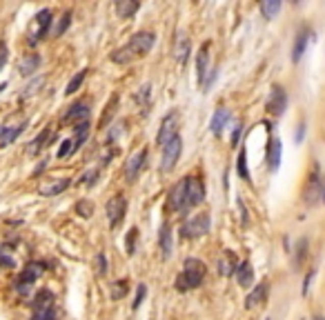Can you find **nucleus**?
Here are the masks:
<instances>
[{
  "mask_svg": "<svg viewBox=\"0 0 325 320\" xmlns=\"http://www.w3.org/2000/svg\"><path fill=\"white\" fill-rule=\"evenodd\" d=\"M189 56V36L185 32H179L176 34V40H174V58L183 65Z\"/></svg>",
  "mask_w": 325,
  "mask_h": 320,
  "instance_id": "17",
  "label": "nucleus"
},
{
  "mask_svg": "<svg viewBox=\"0 0 325 320\" xmlns=\"http://www.w3.org/2000/svg\"><path fill=\"white\" fill-rule=\"evenodd\" d=\"M176 136H179V114L169 112V114H165V118L161 120V125H158L156 145L165 147L171 138H176Z\"/></svg>",
  "mask_w": 325,
  "mask_h": 320,
  "instance_id": "3",
  "label": "nucleus"
},
{
  "mask_svg": "<svg viewBox=\"0 0 325 320\" xmlns=\"http://www.w3.org/2000/svg\"><path fill=\"white\" fill-rule=\"evenodd\" d=\"M154 40L156 36L152 32H138L132 36V40L127 42V49L132 51V56H147V54L152 51V47H154Z\"/></svg>",
  "mask_w": 325,
  "mask_h": 320,
  "instance_id": "4",
  "label": "nucleus"
},
{
  "mask_svg": "<svg viewBox=\"0 0 325 320\" xmlns=\"http://www.w3.org/2000/svg\"><path fill=\"white\" fill-rule=\"evenodd\" d=\"M7 58H9V47H7V42H0V71H3V67L7 65Z\"/></svg>",
  "mask_w": 325,
  "mask_h": 320,
  "instance_id": "48",
  "label": "nucleus"
},
{
  "mask_svg": "<svg viewBox=\"0 0 325 320\" xmlns=\"http://www.w3.org/2000/svg\"><path fill=\"white\" fill-rule=\"evenodd\" d=\"M149 91H152V89H149V85H145V87H140V91L136 94V102L145 109V112L149 109Z\"/></svg>",
  "mask_w": 325,
  "mask_h": 320,
  "instance_id": "40",
  "label": "nucleus"
},
{
  "mask_svg": "<svg viewBox=\"0 0 325 320\" xmlns=\"http://www.w3.org/2000/svg\"><path fill=\"white\" fill-rule=\"evenodd\" d=\"M210 42H203V45L198 47V54H196V78H198V85L203 87L205 85V73L210 71L207 67H210Z\"/></svg>",
  "mask_w": 325,
  "mask_h": 320,
  "instance_id": "10",
  "label": "nucleus"
},
{
  "mask_svg": "<svg viewBox=\"0 0 325 320\" xmlns=\"http://www.w3.org/2000/svg\"><path fill=\"white\" fill-rule=\"evenodd\" d=\"M69 24H71V14H69V11H65V14L60 16L56 29H54V36H63V34L67 32V27H69Z\"/></svg>",
  "mask_w": 325,
  "mask_h": 320,
  "instance_id": "39",
  "label": "nucleus"
},
{
  "mask_svg": "<svg viewBox=\"0 0 325 320\" xmlns=\"http://www.w3.org/2000/svg\"><path fill=\"white\" fill-rule=\"evenodd\" d=\"M127 291H130V285H127V280H116L109 285V296L112 300H120L127 296Z\"/></svg>",
  "mask_w": 325,
  "mask_h": 320,
  "instance_id": "30",
  "label": "nucleus"
},
{
  "mask_svg": "<svg viewBox=\"0 0 325 320\" xmlns=\"http://www.w3.org/2000/svg\"><path fill=\"white\" fill-rule=\"evenodd\" d=\"M312 278H314V272H310L308 276H305V282H303V294H308V289H310V282Z\"/></svg>",
  "mask_w": 325,
  "mask_h": 320,
  "instance_id": "50",
  "label": "nucleus"
},
{
  "mask_svg": "<svg viewBox=\"0 0 325 320\" xmlns=\"http://www.w3.org/2000/svg\"><path fill=\"white\" fill-rule=\"evenodd\" d=\"M169 207L176 211H185L187 209V176L179 180L169 192Z\"/></svg>",
  "mask_w": 325,
  "mask_h": 320,
  "instance_id": "9",
  "label": "nucleus"
},
{
  "mask_svg": "<svg viewBox=\"0 0 325 320\" xmlns=\"http://www.w3.org/2000/svg\"><path fill=\"white\" fill-rule=\"evenodd\" d=\"M27 129V122H22V125H18V127H5V131L0 134V149H5V147H9L14 140L20 136V134Z\"/></svg>",
  "mask_w": 325,
  "mask_h": 320,
  "instance_id": "26",
  "label": "nucleus"
},
{
  "mask_svg": "<svg viewBox=\"0 0 325 320\" xmlns=\"http://www.w3.org/2000/svg\"><path fill=\"white\" fill-rule=\"evenodd\" d=\"M318 196H323L321 180H318L316 174H310V176H308V184H305V192H303V198H305V202L314 205V202L318 200Z\"/></svg>",
  "mask_w": 325,
  "mask_h": 320,
  "instance_id": "16",
  "label": "nucleus"
},
{
  "mask_svg": "<svg viewBox=\"0 0 325 320\" xmlns=\"http://www.w3.org/2000/svg\"><path fill=\"white\" fill-rule=\"evenodd\" d=\"M241 129H243V125H241V122H238V125L234 127V134H232V145H238V136H241Z\"/></svg>",
  "mask_w": 325,
  "mask_h": 320,
  "instance_id": "49",
  "label": "nucleus"
},
{
  "mask_svg": "<svg viewBox=\"0 0 325 320\" xmlns=\"http://www.w3.org/2000/svg\"><path fill=\"white\" fill-rule=\"evenodd\" d=\"M158 249H161L163 258H169V254H171V227H169V223L161 225V231H158Z\"/></svg>",
  "mask_w": 325,
  "mask_h": 320,
  "instance_id": "22",
  "label": "nucleus"
},
{
  "mask_svg": "<svg viewBox=\"0 0 325 320\" xmlns=\"http://www.w3.org/2000/svg\"><path fill=\"white\" fill-rule=\"evenodd\" d=\"M265 109L272 116H283L285 114V109H287V94H285V89L281 87V85H274V87H272Z\"/></svg>",
  "mask_w": 325,
  "mask_h": 320,
  "instance_id": "7",
  "label": "nucleus"
},
{
  "mask_svg": "<svg viewBox=\"0 0 325 320\" xmlns=\"http://www.w3.org/2000/svg\"><path fill=\"white\" fill-rule=\"evenodd\" d=\"M98 174H101V169H89V171H85L83 178H81V184H87V187H91V184H96Z\"/></svg>",
  "mask_w": 325,
  "mask_h": 320,
  "instance_id": "44",
  "label": "nucleus"
},
{
  "mask_svg": "<svg viewBox=\"0 0 325 320\" xmlns=\"http://www.w3.org/2000/svg\"><path fill=\"white\" fill-rule=\"evenodd\" d=\"M116 112H118V96H112V100H109V104H107V112H103L101 122H98V125H101L103 129L109 127V122H112Z\"/></svg>",
  "mask_w": 325,
  "mask_h": 320,
  "instance_id": "29",
  "label": "nucleus"
},
{
  "mask_svg": "<svg viewBox=\"0 0 325 320\" xmlns=\"http://www.w3.org/2000/svg\"><path fill=\"white\" fill-rule=\"evenodd\" d=\"M125 131V122H118V125H116L114 129H109V136H107V143L112 145V143H116V138L120 136V134Z\"/></svg>",
  "mask_w": 325,
  "mask_h": 320,
  "instance_id": "47",
  "label": "nucleus"
},
{
  "mask_svg": "<svg viewBox=\"0 0 325 320\" xmlns=\"http://www.w3.org/2000/svg\"><path fill=\"white\" fill-rule=\"evenodd\" d=\"M308 40H310V32L308 29H301L294 40V47H292V63H298L305 54V47H308Z\"/></svg>",
  "mask_w": 325,
  "mask_h": 320,
  "instance_id": "23",
  "label": "nucleus"
},
{
  "mask_svg": "<svg viewBox=\"0 0 325 320\" xmlns=\"http://www.w3.org/2000/svg\"><path fill=\"white\" fill-rule=\"evenodd\" d=\"M145 158H147V149H140L125 163V176L130 178V180H134V178L140 174V169L145 167Z\"/></svg>",
  "mask_w": 325,
  "mask_h": 320,
  "instance_id": "13",
  "label": "nucleus"
},
{
  "mask_svg": "<svg viewBox=\"0 0 325 320\" xmlns=\"http://www.w3.org/2000/svg\"><path fill=\"white\" fill-rule=\"evenodd\" d=\"M305 254H308V240L301 238V240H298V245H296V258H294V264H296V269L303 264Z\"/></svg>",
  "mask_w": 325,
  "mask_h": 320,
  "instance_id": "38",
  "label": "nucleus"
},
{
  "mask_svg": "<svg viewBox=\"0 0 325 320\" xmlns=\"http://www.w3.org/2000/svg\"><path fill=\"white\" fill-rule=\"evenodd\" d=\"M181 151H183V140L181 136H176V138H171L167 145L163 147V163H161V169L163 171H171L176 167V163H179V158H181Z\"/></svg>",
  "mask_w": 325,
  "mask_h": 320,
  "instance_id": "5",
  "label": "nucleus"
},
{
  "mask_svg": "<svg viewBox=\"0 0 325 320\" xmlns=\"http://www.w3.org/2000/svg\"><path fill=\"white\" fill-rule=\"evenodd\" d=\"M73 211H76L81 218H91V214H94V202L91 200H78L76 207H73Z\"/></svg>",
  "mask_w": 325,
  "mask_h": 320,
  "instance_id": "34",
  "label": "nucleus"
},
{
  "mask_svg": "<svg viewBox=\"0 0 325 320\" xmlns=\"http://www.w3.org/2000/svg\"><path fill=\"white\" fill-rule=\"evenodd\" d=\"M210 231V216L207 214H194L192 218H187L181 227L183 238H201Z\"/></svg>",
  "mask_w": 325,
  "mask_h": 320,
  "instance_id": "2",
  "label": "nucleus"
},
{
  "mask_svg": "<svg viewBox=\"0 0 325 320\" xmlns=\"http://www.w3.org/2000/svg\"><path fill=\"white\" fill-rule=\"evenodd\" d=\"M69 184H71L69 178H49V180H45L38 187V194L45 196V198H49V196H58V194H63Z\"/></svg>",
  "mask_w": 325,
  "mask_h": 320,
  "instance_id": "11",
  "label": "nucleus"
},
{
  "mask_svg": "<svg viewBox=\"0 0 325 320\" xmlns=\"http://www.w3.org/2000/svg\"><path fill=\"white\" fill-rule=\"evenodd\" d=\"M125 211H127V200L122 198V196H112V198L107 200V220H109V227H118L122 223V218H125Z\"/></svg>",
  "mask_w": 325,
  "mask_h": 320,
  "instance_id": "6",
  "label": "nucleus"
},
{
  "mask_svg": "<svg viewBox=\"0 0 325 320\" xmlns=\"http://www.w3.org/2000/svg\"><path fill=\"white\" fill-rule=\"evenodd\" d=\"M3 131H5V127H3V125H0V134H3Z\"/></svg>",
  "mask_w": 325,
  "mask_h": 320,
  "instance_id": "55",
  "label": "nucleus"
},
{
  "mask_svg": "<svg viewBox=\"0 0 325 320\" xmlns=\"http://www.w3.org/2000/svg\"><path fill=\"white\" fill-rule=\"evenodd\" d=\"M230 120V112L225 107H218L216 112H214V118H212V125H210V131L214 136H220V131H223L225 122Z\"/></svg>",
  "mask_w": 325,
  "mask_h": 320,
  "instance_id": "24",
  "label": "nucleus"
},
{
  "mask_svg": "<svg viewBox=\"0 0 325 320\" xmlns=\"http://www.w3.org/2000/svg\"><path fill=\"white\" fill-rule=\"evenodd\" d=\"M85 76H87V69H81L73 76L69 83H67V89H65V96H69V94H76L78 89H81V85H83V80H85Z\"/></svg>",
  "mask_w": 325,
  "mask_h": 320,
  "instance_id": "33",
  "label": "nucleus"
},
{
  "mask_svg": "<svg viewBox=\"0 0 325 320\" xmlns=\"http://www.w3.org/2000/svg\"><path fill=\"white\" fill-rule=\"evenodd\" d=\"M89 100H78L69 107V112L65 114V122H83V120H89Z\"/></svg>",
  "mask_w": 325,
  "mask_h": 320,
  "instance_id": "12",
  "label": "nucleus"
},
{
  "mask_svg": "<svg viewBox=\"0 0 325 320\" xmlns=\"http://www.w3.org/2000/svg\"><path fill=\"white\" fill-rule=\"evenodd\" d=\"M40 67V56L38 54H27V56L20 58V63H18V71H20V76H32L34 71H38Z\"/></svg>",
  "mask_w": 325,
  "mask_h": 320,
  "instance_id": "19",
  "label": "nucleus"
},
{
  "mask_svg": "<svg viewBox=\"0 0 325 320\" xmlns=\"http://www.w3.org/2000/svg\"><path fill=\"white\" fill-rule=\"evenodd\" d=\"M109 58H112V63H116V65H130L132 60H134V56H132L130 49H127V45L122 47V49H114Z\"/></svg>",
  "mask_w": 325,
  "mask_h": 320,
  "instance_id": "31",
  "label": "nucleus"
},
{
  "mask_svg": "<svg viewBox=\"0 0 325 320\" xmlns=\"http://www.w3.org/2000/svg\"><path fill=\"white\" fill-rule=\"evenodd\" d=\"M321 198H323V202H325V184H323V196H321Z\"/></svg>",
  "mask_w": 325,
  "mask_h": 320,
  "instance_id": "53",
  "label": "nucleus"
},
{
  "mask_svg": "<svg viewBox=\"0 0 325 320\" xmlns=\"http://www.w3.org/2000/svg\"><path fill=\"white\" fill-rule=\"evenodd\" d=\"M314 320H325V318L323 316H314Z\"/></svg>",
  "mask_w": 325,
  "mask_h": 320,
  "instance_id": "54",
  "label": "nucleus"
},
{
  "mask_svg": "<svg viewBox=\"0 0 325 320\" xmlns=\"http://www.w3.org/2000/svg\"><path fill=\"white\" fill-rule=\"evenodd\" d=\"M49 134H52V129H42V131L38 134V138L34 140V145L29 147V151H32V153H38V151L42 149V147H45V138L49 136Z\"/></svg>",
  "mask_w": 325,
  "mask_h": 320,
  "instance_id": "42",
  "label": "nucleus"
},
{
  "mask_svg": "<svg viewBox=\"0 0 325 320\" xmlns=\"http://www.w3.org/2000/svg\"><path fill=\"white\" fill-rule=\"evenodd\" d=\"M281 153H283V145H281V140L272 138V140H269V147H267V165H269V169H272V171L279 169Z\"/></svg>",
  "mask_w": 325,
  "mask_h": 320,
  "instance_id": "20",
  "label": "nucleus"
},
{
  "mask_svg": "<svg viewBox=\"0 0 325 320\" xmlns=\"http://www.w3.org/2000/svg\"><path fill=\"white\" fill-rule=\"evenodd\" d=\"M73 151H76V143H73V138H67V140H63V143H60L56 156H58V158H67V156H71Z\"/></svg>",
  "mask_w": 325,
  "mask_h": 320,
  "instance_id": "37",
  "label": "nucleus"
},
{
  "mask_svg": "<svg viewBox=\"0 0 325 320\" xmlns=\"http://www.w3.org/2000/svg\"><path fill=\"white\" fill-rule=\"evenodd\" d=\"M42 85H45V78H42V76H38V78H36V80H34V83H29V85H27V87H24V91H22V96H24V98H27V96H32V94H36V91H38V89L42 87Z\"/></svg>",
  "mask_w": 325,
  "mask_h": 320,
  "instance_id": "43",
  "label": "nucleus"
},
{
  "mask_svg": "<svg viewBox=\"0 0 325 320\" xmlns=\"http://www.w3.org/2000/svg\"><path fill=\"white\" fill-rule=\"evenodd\" d=\"M236 171L243 180H249V169H247V151L241 149L238 151V158H236Z\"/></svg>",
  "mask_w": 325,
  "mask_h": 320,
  "instance_id": "32",
  "label": "nucleus"
},
{
  "mask_svg": "<svg viewBox=\"0 0 325 320\" xmlns=\"http://www.w3.org/2000/svg\"><path fill=\"white\" fill-rule=\"evenodd\" d=\"M140 9V3H136V0H118L116 3V11H118V16L120 18H132L136 11Z\"/></svg>",
  "mask_w": 325,
  "mask_h": 320,
  "instance_id": "27",
  "label": "nucleus"
},
{
  "mask_svg": "<svg viewBox=\"0 0 325 320\" xmlns=\"http://www.w3.org/2000/svg\"><path fill=\"white\" fill-rule=\"evenodd\" d=\"M303 134H305V125H298V131H296V143L303 140Z\"/></svg>",
  "mask_w": 325,
  "mask_h": 320,
  "instance_id": "51",
  "label": "nucleus"
},
{
  "mask_svg": "<svg viewBox=\"0 0 325 320\" xmlns=\"http://www.w3.org/2000/svg\"><path fill=\"white\" fill-rule=\"evenodd\" d=\"M236 280H238V285H241V287H252V282H254V267H252V262H249V260H243L241 264H238Z\"/></svg>",
  "mask_w": 325,
  "mask_h": 320,
  "instance_id": "21",
  "label": "nucleus"
},
{
  "mask_svg": "<svg viewBox=\"0 0 325 320\" xmlns=\"http://www.w3.org/2000/svg\"><path fill=\"white\" fill-rule=\"evenodd\" d=\"M238 264H241V262L236 260V256L232 254V251H225V254L218 258V274L220 276H234Z\"/></svg>",
  "mask_w": 325,
  "mask_h": 320,
  "instance_id": "18",
  "label": "nucleus"
},
{
  "mask_svg": "<svg viewBox=\"0 0 325 320\" xmlns=\"http://www.w3.org/2000/svg\"><path fill=\"white\" fill-rule=\"evenodd\" d=\"M145 296H147V287L143 285V282H140V285H138V291H136V298H134V303H132V309H138V307L143 305Z\"/></svg>",
  "mask_w": 325,
  "mask_h": 320,
  "instance_id": "46",
  "label": "nucleus"
},
{
  "mask_svg": "<svg viewBox=\"0 0 325 320\" xmlns=\"http://www.w3.org/2000/svg\"><path fill=\"white\" fill-rule=\"evenodd\" d=\"M89 129H91V122H89V120H83V122H78V125L73 127V143H76V149H78L81 145L87 143Z\"/></svg>",
  "mask_w": 325,
  "mask_h": 320,
  "instance_id": "28",
  "label": "nucleus"
},
{
  "mask_svg": "<svg viewBox=\"0 0 325 320\" xmlns=\"http://www.w3.org/2000/svg\"><path fill=\"white\" fill-rule=\"evenodd\" d=\"M136 238H138V229L136 227H132L130 231H127V236H125V249H127V254L134 256V251H136Z\"/></svg>",
  "mask_w": 325,
  "mask_h": 320,
  "instance_id": "36",
  "label": "nucleus"
},
{
  "mask_svg": "<svg viewBox=\"0 0 325 320\" xmlns=\"http://www.w3.org/2000/svg\"><path fill=\"white\" fill-rule=\"evenodd\" d=\"M279 9H281L279 0H265V3H261V14L265 18H274L279 14Z\"/></svg>",
  "mask_w": 325,
  "mask_h": 320,
  "instance_id": "35",
  "label": "nucleus"
},
{
  "mask_svg": "<svg viewBox=\"0 0 325 320\" xmlns=\"http://www.w3.org/2000/svg\"><path fill=\"white\" fill-rule=\"evenodd\" d=\"M267 289H269V285L265 280L263 282H259L252 291L247 294V298H245V307L247 309H254V307H259L261 303H265V298H267Z\"/></svg>",
  "mask_w": 325,
  "mask_h": 320,
  "instance_id": "14",
  "label": "nucleus"
},
{
  "mask_svg": "<svg viewBox=\"0 0 325 320\" xmlns=\"http://www.w3.org/2000/svg\"><path fill=\"white\" fill-rule=\"evenodd\" d=\"M205 200V184L201 178L187 176V207H198Z\"/></svg>",
  "mask_w": 325,
  "mask_h": 320,
  "instance_id": "8",
  "label": "nucleus"
},
{
  "mask_svg": "<svg viewBox=\"0 0 325 320\" xmlns=\"http://www.w3.org/2000/svg\"><path fill=\"white\" fill-rule=\"evenodd\" d=\"M34 22H36V27H38V29H36V38L34 40H42L49 34V29H52V11L40 9L38 14H36Z\"/></svg>",
  "mask_w": 325,
  "mask_h": 320,
  "instance_id": "15",
  "label": "nucleus"
},
{
  "mask_svg": "<svg viewBox=\"0 0 325 320\" xmlns=\"http://www.w3.org/2000/svg\"><path fill=\"white\" fill-rule=\"evenodd\" d=\"M54 303H56V298H54V294L49 291V289H38L34 296V309H52Z\"/></svg>",
  "mask_w": 325,
  "mask_h": 320,
  "instance_id": "25",
  "label": "nucleus"
},
{
  "mask_svg": "<svg viewBox=\"0 0 325 320\" xmlns=\"http://www.w3.org/2000/svg\"><path fill=\"white\" fill-rule=\"evenodd\" d=\"M32 320H56V307H52V309H34Z\"/></svg>",
  "mask_w": 325,
  "mask_h": 320,
  "instance_id": "41",
  "label": "nucleus"
},
{
  "mask_svg": "<svg viewBox=\"0 0 325 320\" xmlns=\"http://www.w3.org/2000/svg\"><path fill=\"white\" fill-rule=\"evenodd\" d=\"M107 274V256L98 254L96 256V276H105Z\"/></svg>",
  "mask_w": 325,
  "mask_h": 320,
  "instance_id": "45",
  "label": "nucleus"
},
{
  "mask_svg": "<svg viewBox=\"0 0 325 320\" xmlns=\"http://www.w3.org/2000/svg\"><path fill=\"white\" fill-rule=\"evenodd\" d=\"M5 87H7V83H3V85H0V91H3Z\"/></svg>",
  "mask_w": 325,
  "mask_h": 320,
  "instance_id": "52",
  "label": "nucleus"
},
{
  "mask_svg": "<svg viewBox=\"0 0 325 320\" xmlns=\"http://www.w3.org/2000/svg\"><path fill=\"white\" fill-rule=\"evenodd\" d=\"M205 274H207V267L203 260H198V258H187V260L183 262V272L176 276L174 287L179 289L181 294H185L189 289H196V287L203 285Z\"/></svg>",
  "mask_w": 325,
  "mask_h": 320,
  "instance_id": "1",
  "label": "nucleus"
}]
</instances>
